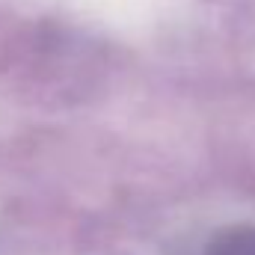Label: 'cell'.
Returning a JSON list of instances; mask_svg holds the SVG:
<instances>
[{
  "instance_id": "cell-1",
  "label": "cell",
  "mask_w": 255,
  "mask_h": 255,
  "mask_svg": "<svg viewBox=\"0 0 255 255\" xmlns=\"http://www.w3.org/2000/svg\"><path fill=\"white\" fill-rule=\"evenodd\" d=\"M199 255H255V229L253 226L226 229Z\"/></svg>"
}]
</instances>
